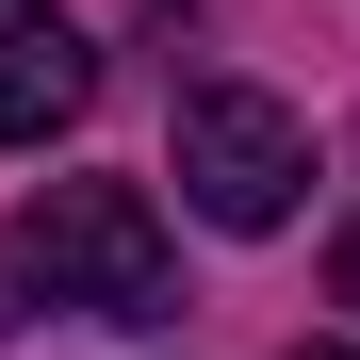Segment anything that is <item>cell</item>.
<instances>
[{"mask_svg": "<svg viewBox=\"0 0 360 360\" xmlns=\"http://www.w3.org/2000/svg\"><path fill=\"white\" fill-rule=\"evenodd\" d=\"M33 311H98V328H164L180 311V246L131 180H49V197L0 229V344Z\"/></svg>", "mask_w": 360, "mask_h": 360, "instance_id": "cell-1", "label": "cell"}, {"mask_svg": "<svg viewBox=\"0 0 360 360\" xmlns=\"http://www.w3.org/2000/svg\"><path fill=\"white\" fill-rule=\"evenodd\" d=\"M180 197H197L213 229H295V197H311V131H295V98L197 82V98H180Z\"/></svg>", "mask_w": 360, "mask_h": 360, "instance_id": "cell-2", "label": "cell"}, {"mask_svg": "<svg viewBox=\"0 0 360 360\" xmlns=\"http://www.w3.org/2000/svg\"><path fill=\"white\" fill-rule=\"evenodd\" d=\"M82 98H98V49L66 0H0V148H49V131H82Z\"/></svg>", "mask_w": 360, "mask_h": 360, "instance_id": "cell-3", "label": "cell"}, {"mask_svg": "<svg viewBox=\"0 0 360 360\" xmlns=\"http://www.w3.org/2000/svg\"><path fill=\"white\" fill-rule=\"evenodd\" d=\"M328 295H344V311H360V213H344V246H328Z\"/></svg>", "mask_w": 360, "mask_h": 360, "instance_id": "cell-4", "label": "cell"}, {"mask_svg": "<svg viewBox=\"0 0 360 360\" xmlns=\"http://www.w3.org/2000/svg\"><path fill=\"white\" fill-rule=\"evenodd\" d=\"M295 360H360V344H295Z\"/></svg>", "mask_w": 360, "mask_h": 360, "instance_id": "cell-5", "label": "cell"}]
</instances>
